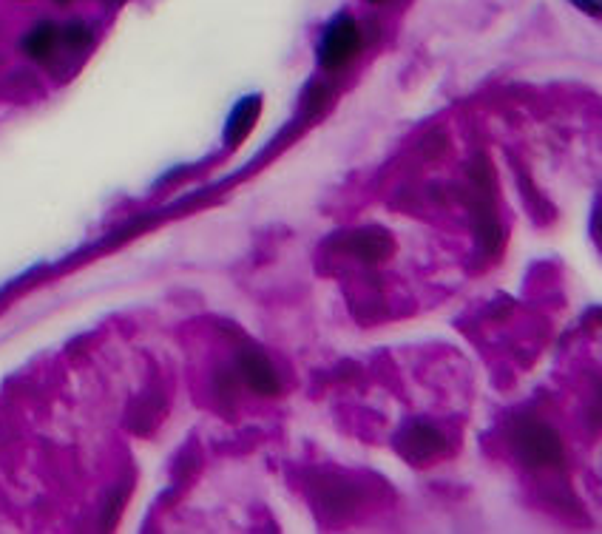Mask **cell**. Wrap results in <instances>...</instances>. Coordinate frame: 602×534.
<instances>
[{
  "label": "cell",
  "instance_id": "6da1fadb",
  "mask_svg": "<svg viewBox=\"0 0 602 534\" xmlns=\"http://www.w3.org/2000/svg\"><path fill=\"white\" fill-rule=\"evenodd\" d=\"M514 452L529 469H560L566 461V449L560 435L543 421H520L514 427Z\"/></svg>",
  "mask_w": 602,
  "mask_h": 534
},
{
  "label": "cell",
  "instance_id": "7a4b0ae2",
  "mask_svg": "<svg viewBox=\"0 0 602 534\" xmlns=\"http://www.w3.org/2000/svg\"><path fill=\"white\" fill-rule=\"evenodd\" d=\"M361 49V26L358 20L338 15L336 20L327 23L319 40V63L324 72H338L344 69Z\"/></svg>",
  "mask_w": 602,
  "mask_h": 534
},
{
  "label": "cell",
  "instance_id": "3957f363",
  "mask_svg": "<svg viewBox=\"0 0 602 534\" xmlns=\"http://www.w3.org/2000/svg\"><path fill=\"white\" fill-rule=\"evenodd\" d=\"M236 375L245 381V387L262 398H273L282 392V381L276 367L270 364V358H265L256 350H239L236 353Z\"/></svg>",
  "mask_w": 602,
  "mask_h": 534
},
{
  "label": "cell",
  "instance_id": "277c9868",
  "mask_svg": "<svg viewBox=\"0 0 602 534\" xmlns=\"http://www.w3.org/2000/svg\"><path fill=\"white\" fill-rule=\"evenodd\" d=\"M398 449L404 452L409 463H432L443 455L446 441H443L441 432L429 424H409L398 435Z\"/></svg>",
  "mask_w": 602,
  "mask_h": 534
},
{
  "label": "cell",
  "instance_id": "5b68a950",
  "mask_svg": "<svg viewBox=\"0 0 602 534\" xmlns=\"http://www.w3.org/2000/svg\"><path fill=\"white\" fill-rule=\"evenodd\" d=\"M20 52L26 60H32L37 66L52 63L57 52H60V23L49 18L35 20L26 35L20 37Z\"/></svg>",
  "mask_w": 602,
  "mask_h": 534
},
{
  "label": "cell",
  "instance_id": "8992f818",
  "mask_svg": "<svg viewBox=\"0 0 602 534\" xmlns=\"http://www.w3.org/2000/svg\"><path fill=\"white\" fill-rule=\"evenodd\" d=\"M262 97L259 94H250V97H245V100H239L236 103V108H233L231 120H228V128H225V143L231 145H239L242 140H248L250 131L256 128V123H259V117H262Z\"/></svg>",
  "mask_w": 602,
  "mask_h": 534
},
{
  "label": "cell",
  "instance_id": "52a82bcc",
  "mask_svg": "<svg viewBox=\"0 0 602 534\" xmlns=\"http://www.w3.org/2000/svg\"><path fill=\"white\" fill-rule=\"evenodd\" d=\"M395 242L387 231H361L347 239V253L358 256L361 262H384L387 256H392Z\"/></svg>",
  "mask_w": 602,
  "mask_h": 534
},
{
  "label": "cell",
  "instance_id": "ba28073f",
  "mask_svg": "<svg viewBox=\"0 0 602 534\" xmlns=\"http://www.w3.org/2000/svg\"><path fill=\"white\" fill-rule=\"evenodd\" d=\"M97 43V32L86 18H71L60 23V49L69 54H86Z\"/></svg>",
  "mask_w": 602,
  "mask_h": 534
},
{
  "label": "cell",
  "instance_id": "9c48e42d",
  "mask_svg": "<svg viewBox=\"0 0 602 534\" xmlns=\"http://www.w3.org/2000/svg\"><path fill=\"white\" fill-rule=\"evenodd\" d=\"M571 3H577V9H580V12H588L591 18L600 15V0H571Z\"/></svg>",
  "mask_w": 602,
  "mask_h": 534
},
{
  "label": "cell",
  "instance_id": "30bf717a",
  "mask_svg": "<svg viewBox=\"0 0 602 534\" xmlns=\"http://www.w3.org/2000/svg\"><path fill=\"white\" fill-rule=\"evenodd\" d=\"M367 3H381V0H367Z\"/></svg>",
  "mask_w": 602,
  "mask_h": 534
},
{
  "label": "cell",
  "instance_id": "8fae6325",
  "mask_svg": "<svg viewBox=\"0 0 602 534\" xmlns=\"http://www.w3.org/2000/svg\"><path fill=\"white\" fill-rule=\"evenodd\" d=\"M57 3H69V0H57Z\"/></svg>",
  "mask_w": 602,
  "mask_h": 534
}]
</instances>
